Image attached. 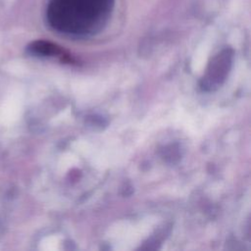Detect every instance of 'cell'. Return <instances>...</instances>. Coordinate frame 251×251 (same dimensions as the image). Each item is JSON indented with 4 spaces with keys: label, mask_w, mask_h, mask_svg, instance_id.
<instances>
[{
    "label": "cell",
    "mask_w": 251,
    "mask_h": 251,
    "mask_svg": "<svg viewBox=\"0 0 251 251\" xmlns=\"http://www.w3.org/2000/svg\"><path fill=\"white\" fill-rule=\"evenodd\" d=\"M115 0H49L46 18L58 32L86 36L101 30L107 24Z\"/></svg>",
    "instance_id": "1"
}]
</instances>
